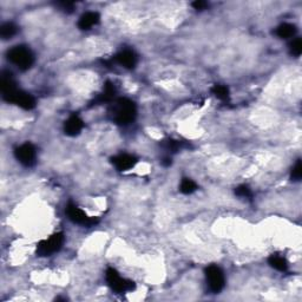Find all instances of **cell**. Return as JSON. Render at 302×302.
<instances>
[{
	"mask_svg": "<svg viewBox=\"0 0 302 302\" xmlns=\"http://www.w3.org/2000/svg\"><path fill=\"white\" fill-rule=\"evenodd\" d=\"M137 115V108L132 100L127 98H119L113 104V121L119 125H127L135 121Z\"/></svg>",
	"mask_w": 302,
	"mask_h": 302,
	"instance_id": "obj_1",
	"label": "cell"
},
{
	"mask_svg": "<svg viewBox=\"0 0 302 302\" xmlns=\"http://www.w3.org/2000/svg\"><path fill=\"white\" fill-rule=\"evenodd\" d=\"M7 59L23 71L29 70L34 63V57L32 51L23 45H17L7 51Z\"/></svg>",
	"mask_w": 302,
	"mask_h": 302,
	"instance_id": "obj_2",
	"label": "cell"
},
{
	"mask_svg": "<svg viewBox=\"0 0 302 302\" xmlns=\"http://www.w3.org/2000/svg\"><path fill=\"white\" fill-rule=\"evenodd\" d=\"M108 285L116 293H127L135 289V282L131 280L123 279L115 268H108L105 273Z\"/></svg>",
	"mask_w": 302,
	"mask_h": 302,
	"instance_id": "obj_3",
	"label": "cell"
},
{
	"mask_svg": "<svg viewBox=\"0 0 302 302\" xmlns=\"http://www.w3.org/2000/svg\"><path fill=\"white\" fill-rule=\"evenodd\" d=\"M64 240L65 238L63 233L53 234L52 236L38 243L37 255H39V256H50V255L61 250L63 244H64Z\"/></svg>",
	"mask_w": 302,
	"mask_h": 302,
	"instance_id": "obj_4",
	"label": "cell"
},
{
	"mask_svg": "<svg viewBox=\"0 0 302 302\" xmlns=\"http://www.w3.org/2000/svg\"><path fill=\"white\" fill-rule=\"evenodd\" d=\"M206 277H207V282H208V286H209V289H210L213 293L215 294L220 293L223 288H224V285H225L224 274H223L222 269L220 268L219 266L211 265V266L207 267Z\"/></svg>",
	"mask_w": 302,
	"mask_h": 302,
	"instance_id": "obj_5",
	"label": "cell"
},
{
	"mask_svg": "<svg viewBox=\"0 0 302 302\" xmlns=\"http://www.w3.org/2000/svg\"><path fill=\"white\" fill-rule=\"evenodd\" d=\"M65 211H66V215L69 216L70 221L76 223V224L90 228L94 227L95 224L98 223V219H96V217H90L89 215H86L85 211L81 210L80 208H78V207L73 205V203H69Z\"/></svg>",
	"mask_w": 302,
	"mask_h": 302,
	"instance_id": "obj_6",
	"label": "cell"
},
{
	"mask_svg": "<svg viewBox=\"0 0 302 302\" xmlns=\"http://www.w3.org/2000/svg\"><path fill=\"white\" fill-rule=\"evenodd\" d=\"M2 98L7 103L18 105V107L24 109V110H32L36 107V99H34L33 96H31V95L20 89H17L12 94L6 95V96H2Z\"/></svg>",
	"mask_w": 302,
	"mask_h": 302,
	"instance_id": "obj_7",
	"label": "cell"
},
{
	"mask_svg": "<svg viewBox=\"0 0 302 302\" xmlns=\"http://www.w3.org/2000/svg\"><path fill=\"white\" fill-rule=\"evenodd\" d=\"M16 159L25 167H33L37 162L36 148L31 143H24L15 150Z\"/></svg>",
	"mask_w": 302,
	"mask_h": 302,
	"instance_id": "obj_8",
	"label": "cell"
},
{
	"mask_svg": "<svg viewBox=\"0 0 302 302\" xmlns=\"http://www.w3.org/2000/svg\"><path fill=\"white\" fill-rule=\"evenodd\" d=\"M112 164L115 165V168L119 171H127L132 169L133 167L137 163V159L132 155L129 154H121L118 156H115L111 159Z\"/></svg>",
	"mask_w": 302,
	"mask_h": 302,
	"instance_id": "obj_9",
	"label": "cell"
},
{
	"mask_svg": "<svg viewBox=\"0 0 302 302\" xmlns=\"http://www.w3.org/2000/svg\"><path fill=\"white\" fill-rule=\"evenodd\" d=\"M84 127V122L78 115H72L69 117L64 124V132L67 136H77L80 133Z\"/></svg>",
	"mask_w": 302,
	"mask_h": 302,
	"instance_id": "obj_10",
	"label": "cell"
},
{
	"mask_svg": "<svg viewBox=\"0 0 302 302\" xmlns=\"http://www.w3.org/2000/svg\"><path fill=\"white\" fill-rule=\"evenodd\" d=\"M115 61L125 69H133L137 64V56L132 50H123L115 57Z\"/></svg>",
	"mask_w": 302,
	"mask_h": 302,
	"instance_id": "obj_11",
	"label": "cell"
},
{
	"mask_svg": "<svg viewBox=\"0 0 302 302\" xmlns=\"http://www.w3.org/2000/svg\"><path fill=\"white\" fill-rule=\"evenodd\" d=\"M100 16L97 12H86L78 20V27L83 31L90 30L92 26L97 25L99 23Z\"/></svg>",
	"mask_w": 302,
	"mask_h": 302,
	"instance_id": "obj_12",
	"label": "cell"
},
{
	"mask_svg": "<svg viewBox=\"0 0 302 302\" xmlns=\"http://www.w3.org/2000/svg\"><path fill=\"white\" fill-rule=\"evenodd\" d=\"M116 96V88L111 81H107L103 89V92L96 98L95 103L96 104H103V103L111 102Z\"/></svg>",
	"mask_w": 302,
	"mask_h": 302,
	"instance_id": "obj_13",
	"label": "cell"
},
{
	"mask_svg": "<svg viewBox=\"0 0 302 302\" xmlns=\"http://www.w3.org/2000/svg\"><path fill=\"white\" fill-rule=\"evenodd\" d=\"M295 33H296V26L289 23L281 24V25L276 29V36L282 38V39L292 38L295 36Z\"/></svg>",
	"mask_w": 302,
	"mask_h": 302,
	"instance_id": "obj_14",
	"label": "cell"
},
{
	"mask_svg": "<svg viewBox=\"0 0 302 302\" xmlns=\"http://www.w3.org/2000/svg\"><path fill=\"white\" fill-rule=\"evenodd\" d=\"M268 263L270 265L271 268L276 269V270L279 271H287L288 270V262L286 261L285 257L282 256H279V255H271L270 257H269L268 260Z\"/></svg>",
	"mask_w": 302,
	"mask_h": 302,
	"instance_id": "obj_15",
	"label": "cell"
},
{
	"mask_svg": "<svg viewBox=\"0 0 302 302\" xmlns=\"http://www.w3.org/2000/svg\"><path fill=\"white\" fill-rule=\"evenodd\" d=\"M18 31V27L13 23H5L0 27V37L4 40L11 39L13 36H16Z\"/></svg>",
	"mask_w": 302,
	"mask_h": 302,
	"instance_id": "obj_16",
	"label": "cell"
},
{
	"mask_svg": "<svg viewBox=\"0 0 302 302\" xmlns=\"http://www.w3.org/2000/svg\"><path fill=\"white\" fill-rule=\"evenodd\" d=\"M162 146L165 149V151H168L169 154H175L183 149L184 143L183 142H179V141H175V140H168L164 141V143H162Z\"/></svg>",
	"mask_w": 302,
	"mask_h": 302,
	"instance_id": "obj_17",
	"label": "cell"
},
{
	"mask_svg": "<svg viewBox=\"0 0 302 302\" xmlns=\"http://www.w3.org/2000/svg\"><path fill=\"white\" fill-rule=\"evenodd\" d=\"M196 189H197V184L190 178H183L181 181V184H179V190L186 195L192 194V192L196 191Z\"/></svg>",
	"mask_w": 302,
	"mask_h": 302,
	"instance_id": "obj_18",
	"label": "cell"
},
{
	"mask_svg": "<svg viewBox=\"0 0 302 302\" xmlns=\"http://www.w3.org/2000/svg\"><path fill=\"white\" fill-rule=\"evenodd\" d=\"M211 91H213L215 97L219 98L220 100H223V102L229 100V89H228L227 86L216 84V85H214V88L211 89Z\"/></svg>",
	"mask_w": 302,
	"mask_h": 302,
	"instance_id": "obj_19",
	"label": "cell"
},
{
	"mask_svg": "<svg viewBox=\"0 0 302 302\" xmlns=\"http://www.w3.org/2000/svg\"><path fill=\"white\" fill-rule=\"evenodd\" d=\"M289 51L292 56L299 57L302 53V40L300 38H296L294 39L289 45Z\"/></svg>",
	"mask_w": 302,
	"mask_h": 302,
	"instance_id": "obj_20",
	"label": "cell"
},
{
	"mask_svg": "<svg viewBox=\"0 0 302 302\" xmlns=\"http://www.w3.org/2000/svg\"><path fill=\"white\" fill-rule=\"evenodd\" d=\"M302 177V164L301 160H298L296 164L294 165L292 173H290V179L294 182H299Z\"/></svg>",
	"mask_w": 302,
	"mask_h": 302,
	"instance_id": "obj_21",
	"label": "cell"
},
{
	"mask_svg": "<svg viewBox=\"0 0 302 302\" xmlns=\"http://www.w3.org/2000/svg\"><path fill=\"white\" fill-rule=\"evenodd\" d=\"M235 195L242 198H248V200L253 197L252 190L249 189L248 186H240L235 188Z\"/></svg>",
	"mask_w": 302,
	"mask_h": 302,
	"instance_id": "obj_22",
	"label": "cell"
},
{
	"mask_svg": "<svg viewBox=\"0 0 302 302\" xmlns=\"http://www.w3.org/2000/svg\"><path fill=\"white\" fill-rule=\"evenodd\" d=\"M57 6H58L62 11H64V12H67V13L73 12V9H75V4H73V2H69V1H61L57 4Z\"/></svg>",
	"mask_w": 302,
	"mask_h": 302,
	"instance_id": "obj_23",
	"label": "cell"
},
{
	"mask_svg": "<svg viewBox=\"0 0 302 302\" xmlns=\"http://www.w3.org/2000/svg\"><path fill=\"white\" fill-rule=\"evenodd\" d=\"M191 6L194 7L195 10L202 11V10L207 9V6H208V2H207V1H203V0H196V1L192 2Z\"/></svg>",
	"mask_w": 302,
	"mask_h": 302,
	"instance_id": "obj_24",
	"label": "cell"
}]
</instances>
